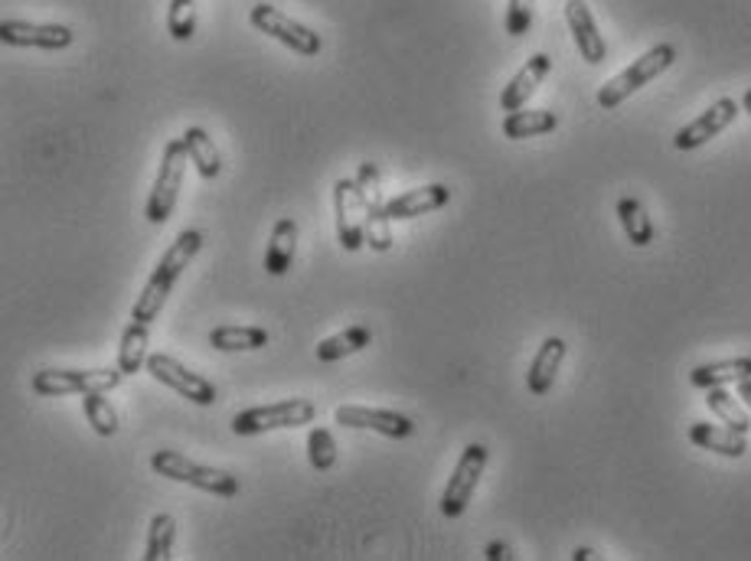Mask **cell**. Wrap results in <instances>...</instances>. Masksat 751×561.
<instances>
[{
    "label": "cell",
    "instance_id": "6da1fadb",
    "mask_svg": "<svg viewBox=\"0 0 751 561\" xmlns=\"http://www.w3.org/2000/svg\"><path fill=\"white\" fill-rule=\"evenodd\" d=\"M199 249H203V232H196V229H184V232L174 239V245H171V249L164 252V258L157 262V268H154V275L148 278L144 290L138 294V300H134V307H131V320L154 323V320L161 317V310H164V304H167L174 284H177L181 275L187 272L189 262L199 255Z\"/></svg>",
    "mask_w": 751,
    "mask_h": 561
},
{
    "label": "cell",
    "instance_id": "7a4b0ae2",
    "mask_svg": "<svg viewBox=\"0 0 751 561\" xmlns=\"http://www.w3.org/2000/svg\"><path fill=\"white\" fill-rule=\"evenodd\" d=\"M187 144L184 138H174L164 144V154H161V167H157V180H154V189L148 196V222L151 226H164L177 206V196H181V187H184V174H187Z\"/></svg>",
    "mask_w": 751,
    "mask_h": 561
},
{
    "label": "cell",
    "instance_id": "3957f363",
    "mask_svg": "<svg viewBox=\"0 0 751 561\" xmlns=\"http://www.w3.org/2000/svg\"><path fill=\"white\" fill-rule=\"evenodd\" d=\"M673 59H676V50H673L670 43H657V46L647 50L638 63H631L621 76H614L611 82L601 86L598 105H601L605 111H614L621 101H628L638 89H644L647 82H654L657 76H663V73L673 66Z\"/></svg>",
    "mask_w": 751,
    "mask_h": 561
},
{
    "label": "cell",
    "instance_id": "277c9868",
    "mask_svg": "<svg viewBox=\"0 0 751 561\" xmlns=\"http://www.w3.org/2000/svg\"><path fill=\"white\" fill-rule=\"evenodd\" d=\"M317 415L314 402L307 398H284V402H272V405H259L249 411H239L232 418V431L239 438H255L265 431H282V428H301L311 425Z\"/></svg>",
    "mask_w": 751,
    "mask_h": 561
},
{
    "label": "cell",
    "instance_id": "5b68a950",
    "mask_svg": "<svg viewBox=\"0 0 751 561\" xmlns=\"http://www.w3.org/2000/svg\"><path fill=\"white\" fill-rule=\"evenodd\" d=\"M151 468H154V473L167 476V480L189 483V486H196L203 493H213V496H236L239 493V476H232L229 470L203 468V464L189 461L177 451H157L151 458Z\"/></svg>",
    "mask_w": 751,
    "mask_h": 561
},
{
    "label": "cell",
    "instance_id": "8992f818",
    "mask_svg": "<svg viewBox=\"0 0 751 561\" xmlns=\"http://www.w3.org/2000/svg\"><path fill=\"white\" fill-rule=\"evenodd\" d=\"M124 373L115 370H43L33 375V392L56 398V395H89V392H111L121 385Z\"/></svg>",
    "mask_w": 751,
    "mask_h": 561
},
{
    "label": "cell",
    "instance_id": "52a82bcc",
    "mask_svg": "<svg viewBox=\"0 0 751 561\" xmlns=\"http://www.w3.org/2000/svg\"><path fill=\"white\" fill-rule=\"evenodd\" d=\"M249 20H252L255 30L269 33L272 40L284 43V46L294 50L297 56H317V53L324 50V40H320L311 26L291 20L287 13H282V10L272 7V3H255L252 13H249Z\"/></svg>",
    "mask_w": 751,
    "mask_h": 561
},
{
    "label": "cell",
    "instance_id": "ba28073f",
    "mask_svg": "<svg viewBox=\"0 0 751 561\" xmlns=\"http://www.w3.org/2000/svg\"><path fill=\"white\" fill-rule=\"evenodd\" d=\"M334 212H337V242L347 252H360L367 245V196L357 180L334 184Z\"/></svg>",
    "mask_w": 751,
    "mask_h": 561
},
{
    "label": "cell",
    "instance_id": "9c48e42d",
    "mask_svg": "<svg viewBox=\"0 0 751 561\" xmlns=\"http://www.w3.org/2000/svg\"><path fill=\"white\" fill-rule=\"evenodd\" d=\"M483 468H487V448L483 444H468L461 461L455 464V473H451L445 493H442V513L448 519L465 516L470 496H474V490H477V483L483 476Z\"/></svg>",
    "mask_w": 751,
    "mask_h": 561
},
{
    "label": "cell",
    "instance_id": "30bf717a",
    "mask_svg": "<svg viewBox=\"0 0 751 561\" xmlns=\"http://www.w3.org/2000/svg\"><path fill=\"white\" fill-rule=\"evenodd\" d=\"M148 373L154 375L161 385H167L177 395L189 398L193 405H216V385L199 373L187 370L184 363H177L174 356H164V353L148 356Z\"/></svg>",
    "mask_w": 751,
    "mask_h": 561
},
{
    "label": "cell",
    "instance_id": "8fae6325",
    "mask_svg": "<svg viewBox=\"0 0 751 561\" xmlns=\"http://www.w3.org/2000/svg\"><path fill=\"white\" fill-rule=\"evenodd\" d=\"M357 184H360L363 196H367V245L373 252H389L392 249V216H389L385 199H382L375 164H370V161L360 164Z\"/></svg>",
    "mask_w": 751,
    "mask_h": 561
},
{
    "label": "cell",
    "instance_id": "7c38bea8",
    "mask_svg": "<svg viewBox=\"0 0 751 561\" xmlns=\"http://www.w3.org/2000/svg\"><path fill=\"white\" fill-rule=\"evenodd\" d=\"M736 118H739V101H736V98H719V101L709 105L696 121H689L686 128H679L676 138H673V144H676L679 151H696V147L709 144L716 134H722Z\"/></svg>",
    "mask_w": 751,
    "mask_h": 561
},
{
    "label": "cell",
    "instance_id": "4fadbf2b",
    "mask_svg": "<svg viewBox=\"0 0 751 561\" xmlns=\"http://www.w3.org/2000/svg\"><path fill=\"white\" fill-rule=\"evenodd\" d=\"M337 425L344 428H367L385 438H409L415 431V421L409 415H399L392 408H367V405H340L334 411Z\"/></svg>",
    "mask_w": 751,
    "mask_h": 561
},
{
    "label": "cell",
    "instance_id": "5bb4252c",
    "mask_svg": "<svg viewBox=\"0 0 751 561\" xmlns=\"http://www.w3.org/2000/svg\"><path fill=\"white\" fill-rule=\"evenodd\" d=\"M0 40L7 46H33V50H66L73 46V30L63 23H30V20H3Z\"/></svg>",
    "mask_w": 751,
    "mask_h": 561
},
{
    "label": "cell",
    "instance_id": "9a60e30c",
    "mask_svg": "<svg viewBox=\"0 0 751 561\" xmlns=\"http://www.w3.org/2000/svg\"><path fill=\"white\" fill-rule=\"evenodd\" d=\"M565 23H568L572 40H575V46H578V53H581V59L588 66H598V63L608 59V43L598 33V23H595V16H591L585 0H568L565 3Z\"/></svg>",
    "mask_w": 751,
    "mask_h": 561
},
{
    "label": "cell",
    "instance_id": "2e32d148",
    "mask_svg": "<svg viewBox=\"0 0 751 561\" xmlns=\"http://www.w3.org/2000/svg\"><path fill=\"white\" fill-rule=\"evenodd\" d=\"M549 73H553V59H549L546 53L530 56L526 66L510 79V86L500 95V108H503V111H520V108H526V101H530L533 92L543 86V79H546Z\"/></svg>",
    "mask_w": 751,
    "mask_h": 561
},
{
    "label": "cell",
    "instance_id": "e0dca14e",
    "mask_svg": "<svg viewBox=\"0 0 751 561\" xmlns=\"http://www.w3.org/2000/svg\"><path fill=\"white\" fill-rule=\"evenodd\" d=\"M448 199H451V189L445 187V184H428V187L409 189V193H402V196L389 199V202H385V209H389L392 222H402V219L428 216V212H435V209L448 206Z\"/></svg>",
    "mask_w": 751,
    "mask_h": 561
},
{
    "label": "cell",
    "instance_id": "ac0fdd59",
    "mask_svg": "<svg viewBox=\"0 0 751 561\" xmlns=\"http://www.w3.org/2000/svg\"><path fill=\"white\" fill-rule=\"evenodd\" d=\"M689 441L696 448L722 454V458H745V451H749V438L742 431H732L729 425L719 428V425L696 421V425H689Z\"/></svg>",
    "mask_w": 751,
    "mask_h": 561
},
{
    "label": "cell",
    "instance_id": "d6986e66",
    "mask_svg": "<svg viewBox=\"0 0 751 561\" xmlns=\"http://www.w3.org/2000/svg\"><path fill=\"white\" fill-rule=\"evenodd\" d=\"M563 360H565L563 337H549V340H543L540 353H536V356H533V363H530L526 388H530L533 395H546V392L553 388V382H556L559 370H563Z\"/></svg>",
    "mask_w": 751,
    "mask_h": 561
},
{
    "label": "cell",
    "instance_id": "ffe728a7",
    "mask_svg": "<svg viewBox=\"0 0 751 561\" xmlns=\"http://www.w3.org/2000/svg\"><path fill=\"white\" fill-rule=\"evenodd\" d=\"M294 252H297V222L291 216H284L272 229V242L265 252V272L275 278L287 275V268L294 265Z\"/></svg>",
    "mask_w": 751,
    "mask_h": 561
},
{
    "label": "cell",
    "instance_id": "44dd1931",
    "mask_svg": "<svg viewBox=\"0 0 751 561\" xmlns=\"http://www.w3.org/2000/svg\"><path fill=\"white\" fill-rule=\"evenodd\" d=\"M559 128L556 111H507L503 118V138L510 141H526V138H543Z\"/></svg>",
    "mask_w": 751,
    "mask_h": 561
},
{
    "label": "cell",
    "instance_id": "7402d4cb",
    "mask_svg": "<svg viewBox=\"0 0 751 561\" xmlns=\"http://www.w3.org/2000/svg\"><path fill=\"white\" fill-rule=\"evenodd\" d=\"M148 340H151V323L131 320L121 333L118 346V370L124 375L141 373L148 366Z\"/></svg>",
    "mask_w": 751,
    "mask_h": 561
},
{
    "label": "cell",
    "instance_id": "603a6c76",
    "mask_svg": "<svg viewBox=\"0 0 751 561\" xmlns=\"http://www.w3.org/2000/svg\"><path fill=\"white\" fill-rule=\"evenodd\" d=\"M742 378H751V356L696 366V370L689 373V385H696V388H716V385H729V382L739 385Z\"/></svg>",
    "mask_w": 751,
    "mask_h": 561
},
{
    "label": "cell",
    "instance_id": "cb8c5ba5",
    "mask_svg": "<svg viewBox=\"0 0 751 561\" xmlns=\"http://www.w3.org/2000/svg\"><path fill=\"white\" fill-rule=\"evenodd\" d=\"M184 144H187L189 164L199 170L203 180H216L222 174V161H219V151L213 144V138L203 131V128H187L184 131Z\"/></svg>",
    "mask_w": 751,
    "mask_h": 561
},
{
    "label": "cell",
    "instance_id": "d4e9b609",
    "mask_svg": "<svg viewBox=\"0 0 751 561\" xmlns=\"http://www.w3.org/2000/svg\"><path fill=\"white\" fill-rule=\"evenodd\" d=\"M269 343V333L262 327H216L209 333V346L219 353H249L262 350Z\"/></svg>",
    "mask_w": 751,
    "mask_h": 561
},
{
    "label": "cell",
    "instance_id": "484cf974",
    "mask_svg": "<svg viewBox=\"0 0 751 561\" xmlns=\"http://www.w3.org/2000/svg\"><path fill=\"white\" fill-rule=\"evenodd\" d=\"M373 343V330L370 327H350L337 337H327L320 346H317V363H337V360H347L353 353H363L367 346Z\"/></svg>",
    "mask_w": 751,
    "mask_h": 561
},
{
    "label": "cell",
    "instance_id": "4316f807",
    "mask_svg": "<svg viewBox=\"0 0 751 561\" xmlns=\"http://www.w3.org/2000/svg\"><path fill=\"white\" fill-rule=\"evenodd\" d=\"M618 219H621V226H624L631 245L647 249V245L654 242V222H651V216H647V209H644L641 199L621 196V199H618Z\"/></svg>",
    "mask_w": 751,
    "mask_h": 561
},
{
    "label": "cell",
    "instance_id": "83f0119b",
    "mask_svg": "<svg viewBox=\"0 0 751 561\" xmlns=\"http://www.w3.org/2000/svg\"><path fill=\"white\" fill-rule=\"evenodd\" d=\"M706 405H709V411H712L722 425H729L732 431L749 435V428H751L749 411L742 408V402H739L736 395H729V392H726V385L706 388Z\"/></svg>",
    "mask_w": 751,
    "mask_h": 561
},
{
    "label": "cell",
    "instance_id": "f1b7e54d",
    "mask_svg": "<svg viewBox=\"0 0 751 561\" xmlns=\"http://www.w3.org/2000/svg\"><path fill=\"white\" fill-rule=\"evenodd\" d=\"M174 539H177V519L171 513H157L151 519V529H148V552H144V559L167 561L171 552H174Z\"/></svg>",
    "mask_w": 751,
    "mask_h": 561
},
{
    "label": "cell",
    "instance_id": "f546056e",
    "mask_svg": "<svg viewBox=\"0 0 751 561\" xmlns=\"http://www.w3.org/2000/svg\"><path fill=\"white\" fill-rule=\"evenodd\" d=\"M83 405H86V418H89V425L95 428V435H101V438L118 435V411H115V405L105 398V392H89V395L83 398Z\"/></svg>",
    "mask_w": 751,
    "mask_h": 561
},
{
    "label": "cell",
    "instance_id": "4dcf8cb0",
    "mask_svg": "<svg viewBox=\"0 0 751 561\" xmlns=\"http://www.w3.org/2000/svg\"><path fill=\"white\" fill-rule=\"evenodd\" d=\"M307 461L314 470H330L337 464V441L327 428H311L307 435Z\"/></svg>",
    "mask_w": 751,
    "mask_h": 561
},
{
    "label": "cell",
    "instance_id": "1f68e13d",
    "mask_svg": "<svg viewBox=\"0 0 751 561\" xmlns=\"http://www.w3.org/2000/svg\"><path fill=\"white\" fill-rule=\"evenodd\" d=\"M167 30L177 43H187L196 33V0H171Z\"/></svg>",
    "mask_w": 751,
    "mask_h": 561
},
{
    "label": "cell",
    "instance_id": "d6a6232c",
    "mask_svg": "<svg viewBox=\"0 0 751 561\" xmlns=\"http://www.w3.org/2000/svg\"><path fill=\"white\" fill-rule=\"evenodd\" d=\"M533 7H536V0H510L507 3V33L510 36H526L530 33Z\"/></svg>",
    "mask_w": 751,
    "mask_h": 561
},
{
    "label": "cell",
    "instance_id": "836d02e7",
    "mask_svg": "<svg viewBox=\"0 0 751 561\" xmlns=\"http://www.w3.org/2000/svg\"><path fill=\"white\" fill-rule=\"evenodd\" d=\"M487 559L490 561H510L513 559V552H510V546H507V542H490V546H487Z\"/></svg>",
    "mask_w": 751,
    "mask_h": 561
},
{
    "label": "cell",
    "instance_id": "e575fe53",
    "mask_svg": "<svg viewBox=\"0 0 751 561\" xmlns=\"http://www.w3.org/2000/svg\"><path fill=\"white\" fill-rule=\"evenodd\" d=\"M739 398L751 408V378H742V382H739Z\"/></svg>",
    "mask_w": 751,
    "mask_h": 561
},
{
    "label": "cell",
    "instance_id": "d590c367",
    "mask_svg": "<svg viewBox=\"0 0 751 561\" xmlns=\"http://www.w3.org/2000/svg\"><path fill=\"white\" fill-rule=\"evenodd\" d=\"M591 556H595L591 549H575V556H572V559H575V561H588V559H591Z\"/></svg>",
    "mask_w": 751,
    "mask_h": 561
},
{
    "label": "cell",
    "instance_id": "8d00e7d4",
    "mask_svg": "<svg viewBox=\"0 0 751 561\" xmlns=\"http://www.w3.org/2000/svg\"><path fill=\"white\" fill-rule=\"evenodd\" d=\"M742 105H745V111H749V114H751V89L745 95H742Z\"/></svg>",
    "mask_w": 751,
    "mask_h": 561
}]
</instances>
